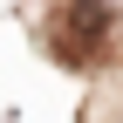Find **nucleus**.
I'll list each match as a JSON object with an SVG mask.
<instances>
[{
    "label": "nucleus",
    "mask_w": 123,
    "mask_h": 123,
    "mask_svg": "<svg viewBox=\"0 0 123 123\" xmlns=\"http://www.w3.org/2000/svg\"><path fill=\"white\" fill-rule=\"evenodd\" d=\"M103 34H110V7L103 0H68L55 21V55L62 62H103Z\"/></svg>",
    "instance_id": "f257e3e1"
}]
</instances>
